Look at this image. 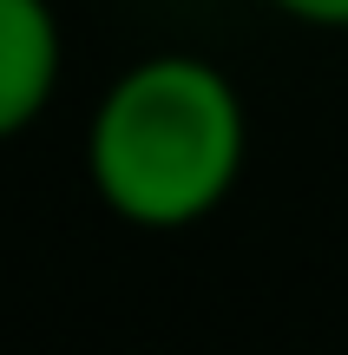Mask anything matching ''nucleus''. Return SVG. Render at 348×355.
<instances>
[{
    "mask_svg": "<svg viewBox=\"0 0 348 355\" xmlns=\"http://www.w3.org/2000/svg\"><path fill=\"white\" fill-rule=\"evenodd\" d=\"M244 99L210 60L158 53L105 86L86 132L92 191L125 224L178 230L210 217L244 178Z\"/></svg>",
    "mask_w": 348,
    "mask_h": 355,
    "instance_id": "f257e3e1",
    "label": "nucleus"
},
{
    "mask_svg": "<svg viewBox=\"0 0 348 355\" xmlns=\"http://www.w3.org/2000/svg\"><path fill=\"white\" fill-rule=\"evenodd\" d=\"M59 86V20L46 0H0V139H20Z\"/></svg>",
    "mask_w": 348,
    "mask_h": 355,
    "instance_id": "f03ea898",
    "label": "nucleus"
},
{
    "mask_svg": "<svg viewBox=\"0 0 348 355\" xmlns=\"http://www.w3.org/2000/svg\"><path fill=\"white\" fill-rule=\"evenodd\" d=\"M270 7L302 26H348V0H270Z\"/></svg>",
    "mask_w": 348,
    "mask_h": 355,
    "instance_id": "7ed1b4c3",
    "label": "nucleus"
}]
</instances>
